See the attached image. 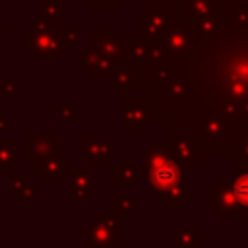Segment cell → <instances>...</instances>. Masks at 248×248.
Returning a JSON list of instances; mask_svg holds the SVG:
<instances>
[{
	"label": "cell",
	"mask_w": 248,
	"mask_h": 248,
	"mask_svg": "<svg viewBox=\"0 0 248 248\" xmlns=\"http://www.w3.org/2000/svg\"><path fill=\"white\" fill-rule=\"evenodd\" d=\"M141 155V172L149 178L151 192L163 196L176 188L182 180L180 165L170 147L161 141H151L147 147L140 151Z\"/></svg>",
	"instance_id": "6da1fadb"
},
{
	"label": "cell",
	"mask_w": 248,
	"mask_h": 248,
	"mask_svg": "<svg viewBox=\"0 0 248 248\" xmlns=\"http://www.w3.org/2000/svg\"><path fill=\"white\" fill-rule=\"evenodd\" d=\"M62 27L60 21L45 19L43 16L35 17L25 25V48L39 60H58L62 52L70 48L62 35Z\"/></svg>",
	"instance_id": "7a4b0ae2"
},
{
	"label": "cell",
	"mask_w": 248,
	"mask_h": 248,
	"mask_svg": "<svg viewBox=\"0 0 248 248\" xmlns=\"http://www.w3.org/2000/svg\"><path fill=\"white\" fill-rule=\"evenodd\" d=\"M122 223L124 219L112 209H97L91 219L85 221L83 227L78 229V236L87 240L85 248L95 246H120L122 244Z\"/></svg>",
	"instance_id": "3957f363"
},
{
	"label": "cell",
	"mask_w": 248,
	"mask_h": 248,
	"mask_svg": "<svg viewBox=\"0 0 248 248\" xmlns=\"http://www.w3.org/2000/svg\"><path fill=\"white\" fill-rule=\"evenodd\" d=\"M60 140L62 136L58 130H27L25 147L21 149L25 165L35 169L43 161L60 155Z\"/></svg>",
	"instance_id": "277c9868"
},
{
	"label": "cell",
	"mask_w": 248,
	"mask_h": 248,
	"mask_svg": "<svg viewBox=\"0 0 248 248\" xmlns=\"http://www.w3.org/2000/svg\"><path fill=\"white\" fill-rule=\"evenodd\" d=\"M70 202H83L91 203L97 200V172L91 165H78L70 170V188H68Z\"/></svg>",
	"instance_id": "5b68a950"
},
{
	"label": "cell",
	"mask_w": 248,
	"mask_h": 248,
	"mask_svg": "<svg viewBox=\"0 0 248 248\" xmlns=\"http://www.w3.org/2000/svg\"><path fill=\"white\" fill-rule=\"evenodd\" d=\"M87 48L97 50L105 56L114 58L116 62H122L124 58V35H118L112 25H95V31L87 35Z\"/></svg>",
	"instance_id": "8992f818"
},
{
	"label": "cell",
	"mask_w": 248,
	"mask_h": 248,
	"mask_svg": "<svg viewBox=\"0 0 248 248\" xmlns=\"http://www.w3.org/2000/svg\"><path fill=\"white\" fill-rule=\"evenodd\" d=\"M78 155L83 157L87 161V165L91 167H103L107 163V159L114 157V143L110 140L101 141L97 140L95 130H87L85 138L78 141Z\"/></svg>",
	"instance_id": "52a82bcc"
},
{
	"label": "cell",
	"mask_w": 248,
	"mask_h": 248,
	"mask_svg": "<svg viewBox=\"0 0 248 248\" xmlns=\"http://www.w3.org/2000/svg\"><path fill=\"white\" fill-rule=\"evenodd\" d=\"M118 64L114 58L105 56L97 50H81L78 54V68L87 74V78H112L114 72L118 70Z\"/></svg>",
	"instance_id": "ba28073f"
},
{
	"label": "cell",
	"mask_w": 248,
	"mask_h": 248,
	"mask_svg": "<svg viewBox=\"0 0 248 248\" xmlns=\"http://www.w3.org/2000/svg\"><path fill=\"white\" fill-rule=\"evenodd\" d=\"M70 170H72L70 159L64 157V155L50 157V159L43 161L41 165H37L33 169V172L43 178V184H50V186L52 184H60V180L64 176H70Z\"/></svg>",
	"instance_id": "9c48e42d"
},
{
	"label": "cell",
	"mask_w": 248,
	"mask_h": 248,
	"mask_svg": "<svg viewBox=\"0 0 248 248\" xmlns=\"http://www.w3.org/2000/svg\"><path fill=\"white\" fill-rule=\"evenodd\" d=\"M145 128H147V108L134 97L126 95L122 105V130L134 132Z\"/></svg>",
	"instance_id": "30bf717a"
},
{
	"label": "cell",
	"mask_w": 248,
	"mask_h": 248,
	"mask_svg": "<svg viewBox=\"0 0 248 248\" xmlns=\"http://www.w3.org/2000/svg\"><path fill=\"white\" fill-rule=\"evenodd\" d=\"M213 209L221 213V217H242V205L238 203L232 186L219 184L213 188Z\"/></svg>",
	"instance_id": "8fae6325"
},
{
	"label": "cell",
	"mask_w": 248,
	"mask_h": 248,
	"mask_svg": "<svg viewBox=\"0 0 248 248\" xmlns=\"http://www.w3.org/2000/svg\"><path fill=\"white\" fill-rule=\"evenodd\" d=\"M21 149L16 140H0V174L12 176L17 172V157Z\"/></svg>",
	"instance_id": "7c38bea8"
},
{
	"label": "cell",
	"mask_w": 248,
	"mask_h": 248,
	"mask_svg": "<svg viewBox=\"0 0 248 248\" xmlns=\"http://www.w3.org/2000/svg\"><path fill=\"white\" fill-rule=\"evenodd\" d=\"M140 180H141V169H138L130 157H124L122 163L112 167L114 184H140Z\"/></svg>",
	"instance_id": "4fadbf2b"
},
{
	"label": "cell",
	"mask_w": 248,
	"mask_h": 248,
	"mask_svg": "<svg viewBox=\"0 0 248 248\" xmlns=\"http://www.w3.org/2000/svg\"><path fill=\"white\" fill-rule=\"evenodd\" d=\"M159 202H163L167 205V209H172V211H178L184 207V203H188L192 200V186L190 184H184L180 182L176 188H172L170 192L163 194V196H157Z\"/></svg>",
	"instance_id": "5bb4252c"
},
{
	"label": "cell",
	"mask_w": 248,
	"mask_h": 248,
	"mask_svg": "<svg viewBox=\"0 0 248 248\" xmlns=\"http://www.w3.org/2000/svg\"><path fill=\"white\" fill-rule=\"evenodd\" d=\"M136 83V74L130 66L118 64V70L112 76V93L114 95H128L132 85Z\"/></svg>",
	"instance_id": "9a60e30c"
},
{
	"label": "cell",
	"mask_w": 248,
	"mask_h": 248,
	"mask_svg": "<svg viewBox=\"0 0 248 248\" xmlns=\"http://www.w3.org/2000/svg\"><path fill=\"white\" fill-rule=\"evenodd\" d=\"M140 209H141V203L136 202L132 196L122 194V192H114L112 194V211L118 213L122 219H130L132 213H136Z\"/></svg>",
	"instance_id": "2e32d148"
},
{
	"label": "cell",
	"mask_w": 248,
	"mask_h": 248,
	"mask_svg": "<svg viewBox=\"0 0 248 248\" xmlns=\"http://www.w3.org/2000/svg\"><path fill=\"white\" fill-rule=\"evenodd\" d=\"M203 240L202 229H180L174 234V248H196Z\"/></svg>",
	"instance_id": "e0dca14e"
},
{
	"label": "cell",
	"mask_w": 248,
	"mask_h": 248,
	"mask_svg": "<svg viewBox=\"0 0 248 248\" xmlns=\"http://www.w3.org/2000/svg\"><path fill=\"white\" fill-rule=\"evenodd\" d=\"M50 112L56 114L64 122H78L79 120V107L74 103H54V105H50Z\"/></svg>",
	"instance_id": "ac0fdd59"
},
{
	"label": "cell",
	"mask_w": 248,
	"mask_h": 248,
	"mask_svg": "<svg viewBox=\"0 0 248 248\" xmlns=\"http://www.w3.org/2000/svg\"><path fill=\"white\" fill-rule=\"evenodd\" d=\"M231 186H232V192H234V196H236L238 203H240L242 207H246V209H248V172L238 174V176H236V180H234Z\"/></svg>",
	"instance_id": "d6986e66"
},
{
	"label": "cell",
	"mask_w": 248,
	"mask_h": 248,
	"mask_svg": "<svg viewBox=\"0 0 248 248\" xmlns=\"http://www.w3.org/2000/svg\"><path fill=\"white\" fill-rule=\"evenodd\" d=\"M43 190H45V184H39V182H27V184L23 186V190H21L19 194H16V202H19V203L33 202Z\"/></svg>",
	"instance_id": "ffe728a7"
},
{
	"label": "cell",
	"mask_w": 248,
	"mask_h": 248,
	"mask_svg": "<svg viewBox=\"0 0 248 248\" xmlns=\"http://www.w3.org/2000/svg\"><path fill=\"white\" fill-rule=\"evenodd\" d=\"M62 12V2L60 0H45L43 2V17L58 21V16Z\"/></svg>",
	"instance_id": "44dd1931"
},
{
	"label": "cell",
	"mask_w": 248,
	"mask_h": 248,
	"mask_svg": "<svg viewBox=\"0 0 248 248\" xmlns=\"http://www.w3.org/2000/svg\"><path fill=\"white\" fill-rule=\"evenodd\" d=\"M17 93V79L14 78H0V95L10 97Z\"/></svg>",
	"instance_id": "7402d4cb"
},
{
	"label": "cell",
	"mask_w": 248,
	"mask_h": 248,
	"mask_svg": "<svg viewBox=\"0 0 248 248\" xmlns=\"http://www.w3.org/2000/svg\"><path fill=\"white\" fill-rule=\"evenodd\" d=\"M27 182H29V180H27V176H25V174H19V172L12 174V176H10V192H12L14 196H16V194H19Z\"/></svg>",
	"instance_id": "603a6c76"
},
{
	"label": "cell",
	"mask_w": 248,
	"mask_h": 248,
	"mask_svg": "<svg viewBox=\"0 0 248 248\" xmlns=\"http://www.w3.org/2000/svg\"><path fill=\"white\" fill-rule=\"evenodd\" d=\"M62 35H64L66 43H68V45H72V43L79 37V27H78V25L68 23V25H64V27H62Z\"/></svg>",
	"instance_id": "cb8c5ba5"
},
{
	"label": "cell",
	"mask_w": 248,
	"mask_h": 248,
	"mask_svg": "<svg viewBox=\"0 0 248 248\" xmlns=\"http://www.w3.org/2000/svg\"><path fill=\"white\" fill-rule=\"evenodd\" d=\"M89 8H118L122 6V0H87Z\"/></svg>",
	"instance_id": "d4e9b609"
},
{
	"label": "cell",
	"mask_w": 248,
	"mask_h": 248,
	"mask_svg": "<svg viewBox=\"0 0 248 248\" xmlns=\"http://www.w3.org/2000/svg\"><path fill=\"white\" fill-rule=\"evenodd\" d=\"M8 120H10V114L8 112H0V132H4L6 128H8Z\"/></svg>",
	"instance_id": "484cf974"
},
{
	"label": "cell",
	"mask_w": 248,
	"mask_h": 248,
	"mask_svg": "<svg viewBox=\"0 0 248 248\" xmlns=\"http://www.w3.org/2000/svg\"><path fill=\"white\" fill-rule=\"evenodd\" d=\"M6 33H8V25L0 21V37H2V35H6Z\"/></svg>",
	"instance_id": "4316f807"
},
{
	"label": "cell",
	"mask_w": 248,
	"mask_h": 248,
	"mask_svg": "<svg viewBox=\"0 0 248 248\" xmlns=\"http://www.w3.org/2000/svg\"><path fill=\"white\" fill-rule=\"evenodd\" d=\"M33 248H60L58 244H52V246H43V244H35Z\"/></svg>",
	"instance_id": "83f0119b"
},
{
	"label": "cell",
	"mask_w": 248,
	"mask_h": 248,
	"mask_svg": "<svg viewBox=\"0 0 248 248\" xmlns=\"http://www.w3.org/2000/svg\"><path fill=\"white\" fill-rule=\"evenodd\" d=\"M95 248H112V246H95Z\"/></svg>",
	"instance_id": "f1b7e54d"
},
{
	"label": "cell",
	"mask_w": 248,
	"mask_h": 248,
	"mask_svg": "<svg viewBox=\"0 0 248 248\" xmlns=\"http://www.w3.org/2000/svg\"><path fill=\"white\" fill-rule=\"evenodd\" d=\"M0 112H2V110H0Z\"/></svg>",
	"instance_id": "f546056e"
},
{
	"label": "cell",
	"mask_w": 248,
	"mask_h": 248,
	"mask_svg": "<svg viewBox=\"0 0 248 248\" xmlns=\"http://www.w3.org/2000/svg\"><path fill=\"white\" fill-rule=\"evenodd\" d=\"M122 2H124V0H122Z\"/></svg>",
	"instance_id": "4dcf8cb0"
}]
</instances>
